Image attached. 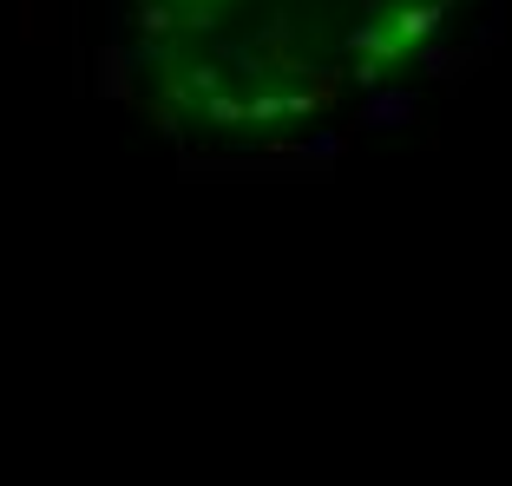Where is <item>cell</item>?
<instances>
[{
	"instance_id": "cell-1",
	"label": "cell",
	"mask_w": 512,
	"mask_h": 486,
	"mask_svg": "<svg viewBox=\"0 0 512 486\" xmlns=\"http://www.w3.org/2000/svg\"><path fill=\"white\" fill-rule=\"evenodd\" d=\"M440 14H447L440 0H414V7H401V14H394V40H401V46L427 40V33L440 27Z\"/></svg>"
},
{
	"instance_id": "cell-2",
	"label": "cell",
	"mask_w": 512,
	"mask_h": 486,
	"mask_svg": "<svg viewBox=\"0 0 512 486\" xmlns=\"http://www.w3.org/2000/svg\"><path fill=\"white\" fill-rule=\"evenodd\" d=\"M401 119H414V92H375L362 106V125H401Z\"/></svg>"
},
{
	"instance_id": "cell-3",
	"label": "cell",
	"mask_w": 512,
	"mask_h": 486,
	"mask_svg": "<svg viewBox=\"0 0 512 486\" xmlns=\"http://www.w3.org/2000/svg\"><path fill=\"white\" fill-rule=\"evenodd\" d=\"M99 86H106L112 99H125V92H132V73H125V53H119V46H106V53H99Z\"/></svg>"
},
{
	"instance_id": "cell-4",
	"label": "cell",
	"mask_w": 512,
	"mask_h": 486,
	"mask_svg": "<svg viewBox=\"0 0 512 486\" xmlns=\"http://www.w3.org/2000/svg\"><path fill=\"white\" fill-rule=\"evenodd\" d=\"M138 27H145V40H158V33L178 27V14H171L165 0H145V7H138Z\"/></svg>"
},
{
	"instance_id": "cell-5",
	"label": "cell",
	"mask_w": 512,
	"mask_h": 486,
	"mask_svg": "<svg viewBox=\"0 0 512 486\" xmlns=\"http://www.w3.org/2000/svg\"><path fill=\"white\" fill-rule=\"evenodd\" d=\"M20 33H40V0H20Z\"/></svg>"
},
{
	"instance_id": "cell-6",
	"label": "cell",
	"mask_w": 512,
	"mask_h": 486,
	"mask_svg": "<svg viewBox=\"0 0 512 486\" xmlns=\"http://www.w3.org/2000/svg\"><path fill=\"white\" fill-rule=\"evenodd\" d=\"M368 7H381V0H368Z\"/></svg>"
}]
</instances>
